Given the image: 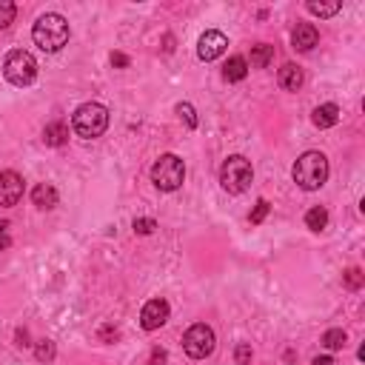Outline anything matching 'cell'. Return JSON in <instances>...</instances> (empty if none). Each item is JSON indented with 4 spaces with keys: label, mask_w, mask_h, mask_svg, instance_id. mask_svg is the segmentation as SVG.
Here are the masks:
<instances>
[{
    "label": "cell",
    "mask_w": 365,
    "mask_h": 365,
    "mask_svg": "<svg viewBox=\"0 0 365 365\" xmlns=\"http://www.w3.org/2000/svg\"><path fill=\"white\" fill-rule=\"evenodd\" d=\"M291 177L303 191H317L326 186L328 180V157L323 152H305L297 157L294 168H291Z\"/></svg>",
    "instance_id": "1"
},
{
    "label": "cell",
    "mask_w": 365,
    "mask_h": 365,
    "mask_svg": "<svg viewBox=\"0 0 365 365\" xmlns=\"http://www.w3.org/2000/svg\"><path fill=\"white\" fill-rule=\"evenodd\" d=\"M69 23L63 15H55V12H48L43 17H37L35 23V29H32V37L35 43L43 48V52H60V48L69 43Z\"/></svg>",
    "instance_id": "2"
},
{
    "label": "cell",
    "mask_w": 365,
    "mask_h": 365,
    "mask_svg": "<svg viewBox=\"0 0 365 365\" xmlns=\"http://www.w3.org/2000/svg\"><path fill=\"white\" fill-rule=\"evenodd\" d=\"M71 129L83 140H94L109 129V109L100 103H83L75 114H71Z\"/></svg>",
    "instance_id": "3"
},
{
    "label": "cell",
    "mask_w": 365,
    "mask_h": 365,
    "mask_svg": "<svg viewBox=\"0 0 365 365\" xmlns=\"http://www.w3.org/2000/svg\"><path fill=\"white\" fill-rule=\"evenodd\" d=\"M254 180V168L251 163L242 157V154H231L223 166H220V186L229 194H242Z\"/></svg>",
    "instance_id": "4"
},
{
    "label": "cell",
    "mask_w": 365,
    "mask_h": 365,
    "mask_svg": "<svg viewBox=\"0 0 365 365\" xmlns=\"http://www.w3.org/2000/svg\"><path fill=\"white\" fill-rule=\"evenodd\" d=\"M186 180V166L177 154H163L154 166H152V183L160 191H177Z\"/></svg>",
    "instance_id": "5"
},
{
    "label": "cell",
    "mask_w": 365,
    "mask_h": 365,
    "mask_svg": "<svg viewBox=\"0 0 365 365\" xmlns=\"http://www.w3.org/2000/svg\"><path fill=\"white\" fill-rule=\"evenodd\" d=\"M3 75L12 86H29L37 78V60L23 48H15L3 60Z\"/></svg>",
    "instance_id": "6"
},
{
    "label": "cell",
    "mask_w": 365,
    "mask_h": 365,
    "mask_svg": "<svg viewBox=\"0 0 365 365\" xmlns=\"http://www.w3.org/2000/svg\"><path fill=\"white\" fill-rule=\"evenodd\" d=\"M214 346H217V337H214L211 326H206V323L191 326L186 331V337H183V348H186V354L191 359H206V357H211Z\"/></svg>",
    "instance_id": "7"
},
{
    "label": "cell",
    "mask_w": 365,
    "mask_h": 365,
    "mask_svg": "<svg viewBox=\"0 0 365 365\" xmlns=\"http://www.w3.org/2000/svg\"><path fill=\"white\" fill-rule=\"evenodd\" d=\"M226 46H229V37H226L223 32L211 29V32H206V35L200 37V43H197V57L206 60V63H211V60H217V57L226 52Z\"/></svg>",
    "instance_id": "8"
},
{
    "label": "cell",
    "mask_w": 365,
    "mask_h": 365,
    "mask_svg": "<svg viewBox=\"0 0 365 365\" xmlns=\"http://www.w3.org/2000/svg\"><path fill=\"white\" fill-rule=\"evenodd\" d=\"M23 197V177L17 172H0V206H17Z\"/></svg>",
    "instance_id": "9"
},
{
    "label": "cell",
    "mask_w": 365,
    "mask_h": 365,
    "mask_svg": "<svg viewBox=\"0 0 365 365\" xmlns=\"http://www.w3.org/2000/svg\"><path fill=\"white\" fill-rule=\"evenodd\" d=\"M168 320V303L166 300H149L140 311V326L145 331H157Z\"/></svg>",
    "instance_id": "10"
},
{
    "label": "cell",
    "mask_w": 365,
    "mask_h": 365,
    "mask_svg": "<svg viewBox=\"0 0 365 365\" xmlns=\"http://www.w3.org/2000/svg\"><path fill=\"white\" fill-rule=\"evenodd\" d=\"M317 43H320V32L314 23H297L294 32H291V46H294L297 52H311Z\"/></svg>",
    "instance_id": "11"
},
{
    "label": "cell",
    "mask_w": 365,
    "mask_h": 365,
    "mask_svg": "<svg viewBox=\"0 0 365 365\" xmlns=\"http://www.w3.org/2000/svg\"><path fill=\"white\" fill-rule=\"evenodd\" d=\"M57 200H60V197H57V188H55L52 183H40V186L32 188V203H35L37 208H43V211L55 208Z\"/></svg>",
    "instance_id": "12"
},
{
    "label": "cell",
    "mask_w": 365,
    "mask_h": 365,
    "mask_svg": "<svg viewBox=\"0 0 365 365\" xmlns=\"http://www.w3.org/2000/svg\"><path fill=\"white\" fill-rule=\"evenodd\" d=\"M277 80H280V86H283L285 91H297V89L303 86L305 75H303V69H300L297 63H285V66L280 69V75H277Z\"/></svg>",
    "instance_id": "13"
},
{
    "label": "cell",
    "mask_w": 365,
    "mask_h": 365,
    "mask_svg": "<svg viewBox=\"0 0 365 365\" xmlns=\"http://www.w3.org/2000/svg\"><path fill=\"white\" fill-rule=\"evenodd\" d=\"M311 123L317 126V129H331V126H337V123H339V106H334V103L317 106V109H314V114H311Z\"/></svg>",
    "instance_id": "14"
},
{
    "label": "cell",
    "mask_w": 365,
    "mask_h": 365,
    "mask_svg": "<svg viewBox=\"0 0 365 365\" xmlns=\"http://www.w3.org/2000/svg\"><path fill=\"white\" fill-rule=\"evenodd\" d=\"M69 140V126L63 123V120H52L46 129H43V143L52 145V149H60V145H66Z\"/></svg>",
    "instance_id": "15"
},
{
    "label": "cell",
    "mask_w": 365,
    "mask_h": 365,
    "mask_svg": "<svg viewBox=\"0 0 365 365\" xmlns=\"http://www.w3.org/2000/svg\"><path fill=\"white\" fill-rule=\"evenodd\" d=\"M246 75H249V60H246V57H240V55L229 57V63L223 66V78H226L229 83L246 80Z\"/></svg>",
    "instance_id": "16"
},
{
    "label": "cell",
    "mask_w": 365,
    "mask_h": 365,
    "mask_svg": "<svg viewBox=\"0 0 365 365\" xmlns=\"http://www.w3.org/2000/svg\"><path fill=\"white\" fill-rule=\"evenodd\" d=\"M271 60H274V46L257 43V46L251 48V66H254V69H265Z\"/></svg>",
    "instance_id": "17"
},
{
    "label": "cell",
    "mask_w": 365,
    "mask_h": 365,
    "mask_svg": "<svg viewBox=\"0 0 365 365\" xmlns=\"http://www.w3.org/2000/svg\"><path fill=\"white\" fill-rule=\"evenodd\" d=\"M305 226H308L311 231H323V229L328 226V211H326L323 206H314V208L305 214Z\"/></svg>",
    "instance_id": "18"
},
{
    "label": "cell",
    "mask_w": 365,
    "mask_h": 365,
    "mask_svg": "<svg viewBox=\"0 0 365 365\" xmlns=\"http://www.w3.org/2000/svg\"><path fill=\"white\" fill-rule=\"evenodd\" d=\"M346 343H348V337H346V331H343V328H328V331L323 334V346H326L328 351H339V348H346Z\"/></svg>",
    "instance_id": "19"
},
{
    "label": "cell",
    "mask_w": 365,
    "mask_h": 365,
    "mask_svg": "<svg viewBox=\"0 0 365 365\" xmlns=\"http://www.w3.org/2000/svg\"><path fill=\"white\" fill-rule=\"evenodd\" d=\"M305 9L311 15H317V17H334L339 9H343V3H339V0H334V3H317V0H308Z\"/></svg>",
    "instance_id": "20"
},
{
    "label": "cell",
    "mask_w": 365,
    "mask_h": 365,
    "mask_svg": "<svg viewBox=\"0 0 365 365\" xmlns=\"http://www.w3.org/2000/svg\"><path fill=\"white\" fill-rule=\"evenodd\" d=\"M35 357H37L40 362H52V359L57 357V348H55L52 339H40V343L35 346Z\"/></svg>",
    "instance_id": "21"
},
{
    "label": "cell",
    "mask_w": 365,
    "mask_h": 365,
    "mask_svg": "<svg viewBox=\"0 0 365 365\" xmlns=\"http://www.w3.org/2000/svg\"><path fill=\"white\" fill-rule=\"evenodd\" d=\"M15 15H17V6L12 0H0V29H9L15 23Z\"/></svg>",
    "instance_id": "22"
},
{
    "label": "cell",
    "mask_w": 365,
    "mask_h": 365,
    "mask_svg": "<svg viewBox=\"0 0 365 365\" xmlns=\"http://www.w3.org/2000/svg\"><path fill=\"white\" fill-rule=\"evenodd\" d=\"M343 283H346V288L357 291V288H362V283H365V274H362L359 269H348V271L343 274Z\"/></svg>",
    "instance_id": "23"
},
{
    "label": "cell",
    "mask_w": 365,
    "mask_h": 365,
    "mask_svg": "<svg viewBox=\"0 0 365 365\" xmlns=\"http://www.w3.org/2000/svg\"><path fill=\"white\" fill-rule=\"evenodd\" d=\"M177 114L186 120L188 129H197V114H194V106H191V103H180V106H177Z\"/></svg>",
    "instance_id": "24"
},
{
    "label": "cell",
    "mask_w": 365,
    "mask_h": 365,
    "mask_svg": "<svg viewBox=\"0 0 365 365\" xmlns=\"http://www.w3.org/2000/svg\"><path fill=\"white\" fill-rule=\"evenodd\" d=\"M269 200H257V206H254V211H251V217H249V220H251V226H260L262 220H265V214H269Z\"/></svg>",
    "instance_id": "25"
},
{
    "label": "cell",
    "mask_w": 365,
    "mask_h": 365,
    "mask_svg": "<svg viewBox=\"0 0 365 365\" xmlns=\"http://www.w3.org/2000/svg\"><path fill=\"white\" fill-rule=\"evenodd\" d=\"M234 359H237V365H251V346L249 343H240L234 348Z\"/></svg>",
    "instance_id": "26"
},
{
    "label": "cell",
    "mask_w": 365,
    "mask_h": 365,
    "mask_svg": "<svg viewBox=\"0 0 365 365\" xmlns=\"http://www.w3.org/2000/svg\"><path fill=\"white\" fill-rule=\"evenodd\" d=\"M157 229V223L152 220V217H137L134 220V234H152Z\"/></svg>",
    "instance_id": "27"
},
{
    "label": "cell",
    "mask_w": 365,
    "mask_h": 365,
    "mask_svg": "<svg viewBox=\"0 0 365 365\" xmlns=\"http://www.w3.org/2000/svg\"><path fill=\"white\" fill-rule=\"evenodd\" d=\"M12 246V226L6 220H0V251H6Z\"/></svg>",
    "instance_id": "28"
},
{
    "label": "cell",
    "mask_w": 365,
    "mask_h": 365,
    "mask_svg": "<svg viewBox=\"0 0 365 365\" xmlns=\"http://www.w3.org/2000/svg\"><path fill=\"white\" fill-rule=\"evenodd\" d=\"M166 359H168L166 348H152V354H149V365H166Z\"/></svg>",
    "instance_id": "29"
},
{
    "label": "cell",
    "mask_w": 365,
    "mask_h": 365,
    "mask_svg": "<svg viewBox=\"0 0 365 365\" xmlns=\"http://www.w3.org/2000/svg\"><path fill=\"white\" fill-rule=\"evenodd\" d=\"M109 60H112V66H117V69H126V66L132 63V60H129V55H123V52H112V57H109Z\"/></svg>",
    "instance_id": "30"
},
{
    "label": "cell",
    "mask_w": 365,
    "mask_h": 365,
    "mask_svg": "<svg viewBox=\"0 0 365 365\" xmlns=\"http://www.w3.org/2000/svg\"><path fill=\"white\" fill-rule=\"evenodd\" d=\"M26 339H29V331H26V328H20V331H17V346H29Z\"/></svg>",
    "instance_id": "31"
},
{
    "label": "cell",
    "mask_w": 365,
    "mask_h": 365,
    "mask_svg": "<svg viewBox=\"0 0 365 365\" xmlns=\"http://www.w3.org/2000/svg\"><path fill=\"white\" fill-rule=\"evenodd\" d=\"M311 365H334V359L326 354V357H314V362Z\"/></svg>",
    "instance_id": "32"
},
{
    "label": "cell",
    "mask_w": 365,
    "mask_h": 365,
    "mask_svg": "<svg viewBox=\"0 0 365 365\" xmlns=\"http://www.w3.org/2000/svg\"><path fill=\"white\" fill-rule=\"evenodd\" d=\"M100 337H103V339H112V337H117V328H109V326H106V328L100 331Z\"/></svg>",
    "instance_id": "33"
}]
</instances>
